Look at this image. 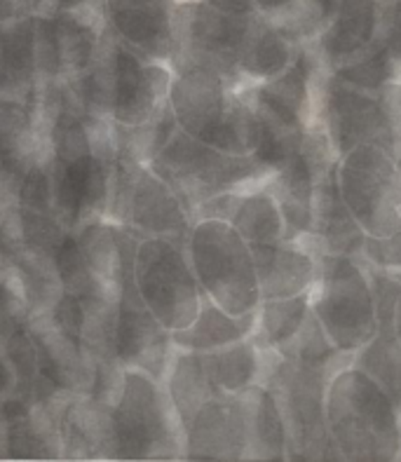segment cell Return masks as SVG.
I'll list each match as a JSON object with an SVG mask.
<instances>
[{
    "instance_id": "cell-26",
    "label": "cell",
    "mask_w": 401,
    "mask_h": 462,
    "mask_svg": "<svg viewBox=\"0 0 401 462\" xmlns=\"http://www.w3.org/2000/svg\"><path fill=\"white\" fill-rule=\"evenodd\" d=\"M238 397L245 416V460H286V428L270 387L256 383Z\"/></svg>"
},
{
    "instance_id": "cell-38",
    "label": "cell",
    "mask_w": 401,
    "mask_h": 462,
    "mask_svg": "<svg viewBox=\"0 0 401 462\" xmlns=\"http://www.w3.org/2000/svg\"><path fill=\"white\" fill-rule=\"evenodd\" d=\"M17 394V378L7 362L3 346H0V457H3V420H5V406Z\"/></svg>"
},
{
    "instance_id": "cell-17",
    "label": "cell",
    "mask_w": 401,
    "mask_h": 462,
    "mask_svg": "<svg viewBox=\"0 0 401 462\" xmlns=\"http://www.w3.org/2000/svg\"><path fill=\"white\" fill-rule=\"evenodd\" d=\"M312 123L320 125L326 139L331 141L338 158L361 143L387 148V127L378 92L336 76L324 64L314 78Z\"/></svg>"
},
{
    "instance_id": "cell-23",
    "label": "cell",
    "mask_w": 401,
    "mask_h": 462,
    "mask_svg": "<svg viewBox=\"0 0 401 462\" xmlns=\"http://www.w3.org/2000/svg\"><path fill=\"white\" fill-rule=\"evenodd\" d=\"M59 444L66 460H113L111 404L89 394H64Z\"/></svg>"
},
{
    "instance_id": "cell-36",
    "label": "cell",
    "mask_w": 401,
    "mask_h": 462,
    "mask_svg": "<svg viewBox=\"0 0 401 462\" xmlns=\"http://www.w3.org/2000/svg\"><path fill=\"white\" fill-rule=\"evenodd\" d=\"M380 47L401 69V0H380Z\"/></svg>"
},
{
    "instance_id": "cell-42",
    "label": "cell",
    "mask_w": 401,
    "mask_h": 462,
    "mask_svg": "<svg viewBox=\"0 0 401 462\" xmlns=\"http://www.w3.org/2000/svg\"><path fill=\"white\" fill-rule=\"evenodd\" d=\"M0 207H3V198H0Z\"/></svg>"
},
{
    "instance_id": "cell-31",
    "label": "cell",
    "mask_w": 401,
    "mask_h": 462,
    "mask_svg": "<svg viewBox=\"0 0 401 462\" xmlns=\"http://www.w3.org/2000/svg\"><path fill=\"white\" fill-rule=\"evenodd\" d=\"M310 315V293L294 296V299L261 300L256 308V324L251 340L261 350L282 352L294 336L301 331L303 322Z\"/></svg>"
},
{
    "instance_id": "cell-33",
    "label": "cell",
    "mask_w": 401,
    "mask_h": 462,
    "mask_svg": "<svg viewBox=\"0 0 401 462\" xmlns=\"http://www.w3.org/2000/svg\"><path fill=\"white\" fill-rule=\"evenodd\" d=\"M279 357L310 366V369H324L329 374H336L343 366L352 364V355H345L333 346V340L326 336L312 310H310L308 319L303 322L301 331L294 336V340L279 352Z\"/></svg>"
},
{
    "instance_id": "cell-24",
    "label": "cell",
    "mask_w": 401,
    "mask_h": 462,
    "mask_svg": "<svg viewBox=\"0 0 401 462\" xmlns=\"http://www.w3.org/2000/svg\"><path fill=\"white\" fill-rule=\"evenodd\" d=\"M261 300L294 299L310 293L317 280V249L305 237L254 245Z\"/></svg>"
},
{
    "instance_id": "cell-20",
    "label": "cell",
    "mask_w": 401,
    "mask_h": 462,
    "mask_svg": "<svg viewBox=\"0 0 401 462\" xmlns=\"http://www.w3.org/2000/svg\"><path fill=\"white\" fill-rule=\"evenodd\" d=\"M312 47L322 64L338 76L378 57L385 52L380 47V0H336L331 22Z\"/></svg>"
},
{
    "instance_id": "cell-35",
    "label": "cell",
    "mask_w": 401,
    "mask_h": 462,
    "mask_svg": "<svg viewBox=\"0 0 401 462\" xmlns=\"http://www.w3.org/2000/svg\"><path fill=\"white\" fill-rule=\"evenodd\" d=\"M359 258L371 268L399 273L401 275V226L387 237H371L364 235Z\"/></svg>"
},
{
    "instance_id": "cell-4",
    "label": "cell",
    "mask_w": 401,
    "mask_h": 462,
    "mask_svg": "<svg viewBox=\"0 0 401 462\" xmlns=\"http://www.w3.org/2000/svg\"><path fill=\"white\" fill-rule=\"evenodd\" d=\"M324 418L336 460H399L401 411L352 364L326 385Z\"/></svg>"
},
{
    "instance_id": "cell-6",
    "label": "cell",
    "mask_w": 401,
    "mask_h": 462,
    "mask_svg": "<svg viewBox=\"0 0 401 462\" xmlns=\"http://www.w3.org/2000/svg\"><path fill=\"white\" fill-rule=\"evenodd\" d=\"M169 108L179 129L228 152L256 151V117L245 88H235L214 69L198 64L172 66Z\"/></svg>"
},
{
    "instance_id": "cell-30",
    "label": "cell",
    "mask_w": 401,
    "mask_h": 462,
    "mask_svg": "<svg viewBox=\"0 0 401 462\" xmlns=\"http://www.w3.org/2000/svg\"><path fill=\"white\" fill-rule=\"evenodd\" d=\"M163 383L183 430L198 413L200 406L210 402L214 394H219V390L211 385L210 375L204 371L200 352L181 350V347H174V352H172L167 375H164Z\"/></svg>"
},
{
    "instance_id": "cell-22",
    "label": "cell",
    "mask_w": 401,
    "mask_h": 462,
    "mask_svg": "<svg viewBox=\"0 0 401 462\" xmlns=\"http://www.w3.org/2000/svg\"><path fill=\"white\" fill-rule=\"evenodd\" d=\"M195 218H221L230 223L251 246L273 245L284 240L286 235L282 209L266 183L214 195L195 209L192 221Z\"/></svg>"
},
{
    "instance_id": "cell-5",
    "label": "cell",
    "mask_w": 401,
    "mask_h": 462,
    "mask_svg": "<svg viewBox=\"0 0 401 462\" xmlns=\"http://www.w3.org/2000/svg\"><path fill=\"white\" fill-rule=\"evenodd\" d=\"M66 233L52 211L0 207V270L29 319L47 315L64 293L57 252Z\"/></svg>"
},
{
    "instance_id": "cell-43",
    "label": "cell",
    "mask_w": 401,
    "mask_h": 462,
    "mask_svg": "<svg viewBox=\"0 0 401 462\" xmlns=\"http://www.w3.org/2000/svg\"><path fill=\"white\" fill-rule=\"evenodd\" d=\"M399 460H401V451H399Z\"/></svg>"
},
{
    "instance_id": "cell-27",
    "label": "cell",
    "mask_w": 401,
    "mask_h": 462,
    "mask_svg": "<svg viewBox=\"0 0 401 462\" xmlns=\"http://www.w3.org/2000/svg\"><path fill=\"white\" fill-rule=\"evenodd\" d=\"M254 324H256V312L230 315L204 296L198 317L186 328L172 331V340L181 350L202 355V352L219 350V347L233 346L238 340L249 338L254 334Z\"/></svg>"
},
{
    "instance_id": "cell-10",
    "label": "cell",
    "mask_w": 401,
    "mask_h": 462,
    "mask_svg": "<svg viewBox=\"0 0 401 462\" xmlns=\"http://www.w3.org/2000/svg\"><path fill=\"white\" fill-rule=\"evenodd\" d=\"M151 170L169 183L191 217L214 195L258 186L273 174L254 155L221 151L179 127L151 160Z\"/></svg>"
},
{
    "instance_id": "cell-2",
    "label": "cell",
    "mask_w": 401,
    "mask_h": 462,
    "mask_svg": "<svg viewBox=\"0 0 401 462\" xmlns=\"http://www.w3.org/2000/svg\"><path fill=\"white\" fill-rule=\"evenodd\" d=\"M176 54L169 66L214 69L235 88H249L284 73L298 47L256 10H226L207 0H179Z\"/></svg>"
},
{
    "instance_id": "cell-25",
    "label": "cell",
    "mask_w": 401,
    "mask_h": 462,
    "mask_svg": "<svg viewBox=\"0 0 401 462\" xmlns=\"http://www.w3.org/2000/svg\"><path fill=\"white\" fill-rule=\"evenodd\" d=\"M305 240L326 254H345V256H359L364 230L350 214L340 188H338V162L322 171L314 186L312 198V226Z\"/></svg>"
},
{
    "instance_id": "cell-21",
    "label": "cell",
    "mask_w": 401,
    "mask_h": 462,
    "mask_svg": "<svg viewBox=\"0 0 401 462\" xmlns=\"http://www.w3.org/2000/svg\"><path fill=\"white\" fill-rule=\"evenodd\" d=\"M188 460H245V416L238 394H214L183 430Z\"/></svg>"
},
{
    "instance_id": "cell-37",
    "label": "cell",
    "mask_w": 401,
    "mask_h": 462,
    "mask_svg": "<svg viewBox=\"0 0 401 462\" xmlns=\"http://www.w3.org/2000/svg\"><path fill=\"white\" fill-rule=\"evenodd\" d=\"M23 322H29V317L23 312L22 300L17 299V293L12 291L3 270H0V336H5L10 328Z\"/></svg>"
},
{
    "instance_id": "cell-28",
    "label": "cell",
    "mask_w": 401,
    "mask_h": 462,
    "mask_svg": "<svg viewBox=\"0 0 401 462\" xmlns=\"http://www.w3.org/2000/svg\"><path fill=\"white\" fill-rule=\"evenodd\" d=\"M204 371L210 375L211 385L223 394H239L247 387L263 383L267 366V350L249 338L238 340L233 346L200 355Z\"/></svg>"
},
{
    "instance_id": "cell-34",
    "label": "cell",
    "mask_w": 401,
    "mask_h": 462,
    "mask_svg": "<svg viewBox=\"0 0 401 462\" xmlns=\"http://www.w3.org/2000/svg\"><path fill=\"white\" fill-rule=\"evenodd\" d=\"M378 99L385 113V127H387V151L395 158L401 171V78L383 82L378 89Z\"/></svg>"
},
{
    "instance_id": "cell-13",
    "label": "cell",
    "mask_w": 401,
    "mask_h": 462,
    "mask_svg": "<svg viewBox=\"0 0 401 462\" xmlns=\"http://www.w3.org/2000/svg\"><path fill=\"white\" fill-rule=\"evenodd\" d=\"M104 218L123 226L136 237H172L181 242H186L192 226L191 211L163 176L123 148H116Z\"/></svg>"
},
{
    "instance_id": "cell-29",
    "label": "cell",
    "mask_w": 401,
    "mask_h": 462,
    "mask_svg": "<svg viewBox=\"0 0 401 462\" xmlns=\"http://www.w3.org/2000/svg\"><path fill=\"white\" fill-rule=\"evenodd\" d=\"M254 10L296 45H312L329 26L336 0H254Z\"/></svg>"
},
{
    "instance_id": "cell-19",
    "label": "cell",
    "mask_w": 401,
    "mask_h": 462,
    "mask_svg": "<svg viewBox=\"0 0 401 462\" xmlns=\"http://www.w3.org/2000/svg\"><path fill=\"white\" fill-rule=\"evenodd\" d=\"M106 29L153 61L172 64L176 54L179 0H99Z\"/></svg>"
},
{
    "instance_id": "cell-14",
    "label": "cell",
    "mask_w": 401,
    "mask_h": 462,
    "mask_svg": "<svg viewBox=\"0 0 401 462\" xmlns=\"http://www.w3.org/2000/svg\"><path fill=\"white\" fill-rule=\"evenodd\" d=\"M329 371L310 369L267 350L263 385L275 394L286 428V460H336L324 418Z\"/></svg>"
},
{
    "instance_id": "cell-16",
    "label": "cell",
    "mask_w": 401,
    "mask_h": 462,
    "mask_svg": "<svg viewBox=\"0 0 401 462\" xmlns=\"http://www.w3.org/2000/svg\"><path fill=\"white\" fill-rule=\"evenodd\" d=\"M338 188L364 235L387 237L401 226V171L387 148L361 143L343 152Z\"/></svg>"
},
{
    "instance_id": "cell-40",
    "label": "cell",
    "mask_w": 401,
    "mask_h": 462,
    "mask_svg": "<svg viewBox=\"0 0 401 462\" xmlns=\"http://www.w3.org/2000/svg\"><path fill=\"white\" fill-rule=\"evenodd\" d=\"M207 3H214L226 10H254V0H207Z\"/></svg>"
},
{
    "instance_id": "cell-41",
    "label": "cell",
    "mask_w": 401,
    "mask_h": 462,
    "mask_svg": "<svg viewBox=\"0 0 401 462\" xmlns=\"http://www.w3.org/2000/svg\"><path fill=\"white\" fill-rule=\"evenodd\" d=\"M395 334L401 343V293H399V299H396V305H395Z\"/></svg>"
},
{
    "instance_id": "cell-12",
    "label": "cell",
    "mask_w": 401,
    "mask_h": 462,
    "mask_svg": "<svg viewBox=\"0 0 401 462\" xmlns=\"http://www.w3.org/2000/svg\"><path fill=\"white\" fill-rule=\"evenodd\" d=\"M310 310L345 355H355L378 331L376 299L367 263L359 256L317 252V280Z\"/></svg>"
},
{
    "instance_id": "cell-9",
    "label": "cell",
    "mask_w": 401,
    "mask_h": 462,
    "mask_svg": "<svg viewBox=\"0 0 401 462\" xmlns=\"http://www.w3.org/2000/svg\"><path fill=\"white\" fill-rule=\"evenodd\" d=\"M113 460H181L186 439L164 383L123 369L111 402Z\"/></svg>"
},
{
    "instance_id": "cell-18",
    "label": "cell",
    "mask_w": 401,
    "mask_h": 462,
    "mask_svg": "<svg viewBox=\"0 0 401 462\" xmlns=\"http://www.w3.org/2000/svg\"><path fill=\"white\" fill-rule=\"evenodd\" d=\"M172 331L157 322L139 291L134 277L120 291L113 324V355L123 369H136L163 383L167 375L169 359L174 352Z\"/></svg>"
},
{
    "instance_id": "cell-8",
    "label": "cell",
    "mask_w": 401,
    "mask_h": 462,
    "mask_svg": "<svg viewBox=\"0 0 401 462\" xmlns=\"http://www.w3.org/2000/svg\"><path fill=\"white\" fill-rule=\"evenodd\" d=\"M0 198L3 205L52 211L50 123L41 97L0 94Z\"/></svg>"
},
{
    "instance_id": "cell-39",
    "label": "cell",
    "mask_w": 401,
    "mask_h": 462,
    "mask_svg": "<svg viewBox=\"0 0 401 462\" xmlns=\"http://www.w3.org/2000/svg\"><path fill=\"white\" fill-rule=\"evenodd\" d=\"M88 5H99V0H33L35 12L70 10V7H88Z\"/></svg>"
},
{
    "instance_id": "cell-32",
    "label": "cell",
    "mask_w": 401,
    "mask_h": 462,
    "mask_svg": "<svg viewBox=\"0 0 401 462\" xmlns=\"http://www.w3.org/2000/svg\"><path fill=\"white\" fill-rule=\"evenodd\" d=\"M352 366L378 383L401 411V343L395 327H378L367 346L352 355Z\"/></svg>"
},
{
    "instance_id": "cell-15",
    "label": "cell",
    "mask_w": 401,
    "mask_h": 462,
    "mask_svg": "<svg viewBox=\"0 0 401 462\" xmlns=\"http://www.w3.org/2000/svg\"><path fill=\"white\" fill-rule=\"evenodd\" d=\"M134 287L145 308L169 331L186 328L198 317L204 293L186 254V242L139 237L134 252Z\"/></svg>"
},
{
    "instance_id": "cell-3",
    "label": "cell",
    "mask_w": 401,
    "mask_h": 462,
    "mask_svg": "<svg viewBox=\"0 0 401 462\" xmlns=\"http://www.w3.org/2000/svg\"><path fill=\"white\" fill-rule=\"evenodd\" d=\"M172 78V66L144 57L106 29L92 64L64 85L92 116L139 127L164 111Z\"/></svg>"
},
{
    "instance_id": "cell-7",
    "label": "cell",
    "mask_w": 401,
    "mask_h": 462,
    "mask_svg": "<svg viewBox=\"0 0 401 462\" xmlns=\"http://www.w3.org/2000/svg\"><path fill=\"white\" fill-rule=\"evenodd\" d=\"M322 66L312 45L298 47L296 59L284 73L245 88L256 117V151L251 152L270 171L279 170L298 151L312 125L314 78Z\"/></svg>"
},
{
    "instance_id": "cell-11",
    "label": "cell",
    "mask_w": 401,
    "mask_h": 462,
    "mask_svg": "<svg viewBox=\"0 0 401 462\" xmlns=\"http://www.w3.org/2000/svg\"><path fill=\"white\" fill-rule=\"evenodd\" d=\"M186 254L200 289L230 315L256 312L261 305L251 245L221 218H195L186 235Z\"/></svg>"
},
{
    "instance_id": "cell-1",
    "label": "cell",
    "mask_w": 401,
    "mask_h": 462,
    "mask_svg": "<svg viewBox=\"0 0 401 462\" xmlns=\"http://www.w3.org/2000/svg\"><path fill=\"white\" fill-rule=\"evenodd\" d=\"M41 99L50 123L52 214L66 230L106 217L116 143L108 117L92 116L64 82H47Z\"/></svg>"
}]
</instances>
